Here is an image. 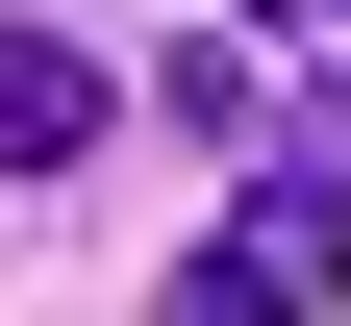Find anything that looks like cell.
Segmentation results:
<instances>
[{
    "label": "cell",
    "instance_id": "1",
    "mask_svg": "<svg viewBox=\"0 0 351 326\" xmlns=\"http://www.w3.org/2000/svg\"><path fill=\"white\" fill-rule=\"evenodd\" d=\"M276 301H351V151H251V226H226Z\"/></svg>",
    "mask_w": 351,
    "mask_h": 326
},
{
    "label": "cell",
    "instance_id": "2",
    "mask_svg": "<svg viewBox=\"0 0 351 326\" xmlns=\"http://www.w3.org/2000/svg\"><path fill=\"white\" fill-rule=\"evenodd\" d=\"M101 151V51L75 25H0V176H75Z\"/></svg>",
    "mask_w": 351,
    "mask_h": 326
},
{
    "label": "cell",
    "instance_id": "3",
    "mask_svg": "<svg viewBox=\"0 0 351 326\" xmlns=\"http://www.w3.org/2000/svg\"><path fill=\"white\" fill-rule=\"evenodd\" d=\"M151 326H276V276H251V251H201V276L151 301Z\"/></svg>",
    "mask_w": 351,
    "mask_h": 326
},
{
    "label": "cell",
    "instance_id": "4",
    "mask_svg": "<svg viewBox=\"0 0 351 326\" xmlns=\"http://www.w3.org/2000/svg\"><path fill=\"white\" fill-rule=\"evenodd\" d=\"M226 25H276V0H226Z\"/></svg>",
    "mask_w": 351,
    "mask_h": 326
},
{
    "label": "cell",
    "instance_id": "5",
    "mask_svg": "<svg viewBox=\"0 0 351 326\" xmlns=\"http://www.w3.org/2000/svg\"><path fill=\"white\" fill-rule=\"evenodd\" d=\"M326 25H351V0H326Z\"/></svg>",
    "mask_w": 351,
    "mask_h": 326
}]
</instances>
